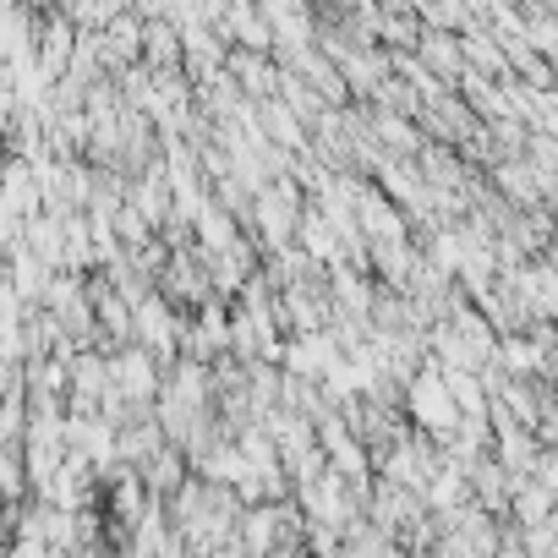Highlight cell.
Wrapping results in <instances>:
<instances>
[{"mask_svg": "<svg viewBox=\"0 0 558 558\" xmlns=\"http://www.w3.org/2000/svg\"><path fill=\"white\" fill-rule=\"evenodd\" d=\"M11 558H61V553H55L50 542H33V537H22V542H17V553H11Z\"/></svg>", "mask_w": 558, "mask_h": 558, "instance_id": "cell-8", "label": "cell"}, {"mask_svg": "<svg viewBox=\"0 0 558 558\" xmlns=\"http://www.w3.org/2000/svg\"><path fill=\"white\" fill-rule=\"evenodd\" d=\"M405 405H411L416 427H422V433H438L444 444H449V433L465 422V411L455 405V394H449V378L438 367H422L411 383H405Z\"/></svg>", "mask_w": 558, "mask_h": 558, "instance_id": "cell-1", "label": "cell"}, {"mask_svg": "<svg viewBox=\"0 0 558 558\" xmlns=\"http://www.w3.org/2000/svg\"><path fill=\"white\" fill-rule=\"evenodd\" d=\"M416 50H422V61L433 66V72H444V77H460V61H465V50L455 39H449V33H422V44H416Z\"/></svg>", "mask_w": 558, "mask_h": 558, "instance_id": "cell-4", "label": "cell"}, {"mask_svg": "<svg viewBox=\"0 0 558 558\" xmlns=\"http://www.w3.org/2000/svg\"><path fill=\"white\" fill-rule=\"evenodd\" d=\"M493 44H498V39H487V33H465V39H460V50H465V61L487 66V72H504V55H498Z\"/></svg>", "mask_w": 558, "mask_h": 558, "instance_id": "cell-6", "label": "cell"}, {"mask_svg": "<svg viewBox=\"0 0 558 558\" xmlns=\"http://www.w3.org/2000/svg\"><path fill=\"white\" fill-rule=\"evenodd\" d=\"M110 378H115V394H121V400H154V362H148V351H121L110 362Z\"/></svg>", "mask_w": 558, "mask_h": 558, "instance_id": "cell-2", "label": "cell"}, {"mask_svg": "<svg viewBox=\"0 0 558 558\" xmlns=\"http://www.w3.org/2000/svg\"><path fill=\"white\" fill-rule=\"evenodd\" d=\"M176 318L165 312V301L159 296H148L143 307H137V340H148L154 351H176Z\"/></svg>", "mask_w": 558, "mask_h": 558, "instance_id": "cell-3", "label": "cell"}, {"mask_svg": "<svg viewBox=\"0 0 558 558\" xmlns=\"http://www.w3.org/2000/svg\"><path fill=\"white\" fill-rule=\"evenodd\" d=\"M498 351H504V367L509 372H531V367H537V345L515 340V334H504V345H498Z\"/></svg>", "mask_w": 558, "mask_h": 558, "instance_id": "cell-7", "label": "cell"}, {"mask_svg": "<svg viewBox=\"0 0 558 558\" xmlns=\"http://www.w3.org/2000/svg\"><path fill=\"white\" fill-rule=\"evenodd\" d=\"M148 61H154V72H170V66L181 61V39L165 28V22H154V28H148Z\"/></svg>", "mask_w": 558, "mask_h": 558, "instance_id": "cell-5", "label": "cell"}]
</instances>
